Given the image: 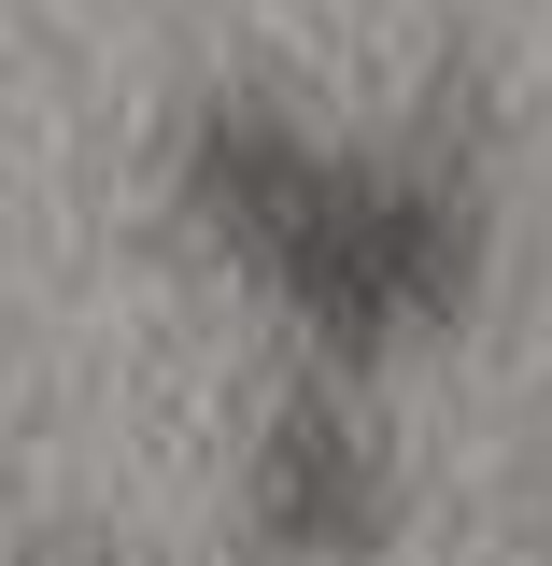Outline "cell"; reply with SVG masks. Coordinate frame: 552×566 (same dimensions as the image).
<instances>
[{
    "instance_id": "6da1fadb",
    "label": "cell",
    "mask_w": 552,
    "mask_h": 566,
    "mask_svg": "<svg viewBox=\"0 0 552 566\" xmlns=\"http://www.w3.org/2000/svg\"><path fill=\"white\" fill-rule=\"evenodd\" d=\"M199 212L312 312V326H341V340H397V326H425V312L468 283V199H454V185L312 156V142L270 128V114L199 128Z\"/></svg>"
},
{
    "instance_id": "7a4b0ae2",
    "label": "cell",
    "mask_w": 552,
    "mask_h": 566,
    "mask_svg": "<svg viewBox=\"0 0 552 566\" xmlns=\"http://www.w3.org/2000/svg\"><path fill=\"white\" fill-rule=\"evenodd\" d=\"M256 524H270L283 553H354V538L383 524V482H368L354 424H326V411L270 424V453H256Z\"/></svg>"
}]
</instances>
